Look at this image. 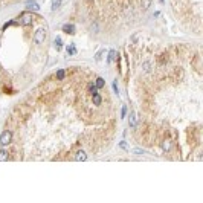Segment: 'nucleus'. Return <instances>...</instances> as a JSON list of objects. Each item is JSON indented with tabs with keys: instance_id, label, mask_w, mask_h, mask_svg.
I'll list each match as a JSON object with an SVG mask.
<instances>
[{
	"instance_id": "20",
	"label": "nucleus",
	"mask_w": 203,
	"mask_h": 203,
	"mask_svg": "<svg viewBox=\"0 0 203 203\" xmlns=\"http://www.w3.org/2000/svg\"><path fill=\"white\" fill-rule=\"evenodd\" d=\"M15 22H8V23H5L3 25V29H6V28H8V26H11V25H14Z\"/></svg>"
},
{
	"instance_id": "19",
	"label": "nucleus",
	"mask_w": 203,
	"mask_h": 203,
	"mask_svg": "<svg viewBox=\"0 0 203 203\" xmlns=\"http://www.w3.org/2000/svg\"><path fill=\"white\" fill-rule=\"evenodd\" d=\"M103 53H104V51L98 52V53H96V57H95V58H96V60H101V57H103Z\"/></svg>"
},
{
	"instance_id": "3",
	"label": "nucleus",
	"mask_w": 203,
	"mask_h": 203,
	"mask_svg": "<svg viewBox=\"0 0 203 203\" xmlns=\"http://www.w3.org/2000/svg\"><path fill=\"white\" fill-rule=\"evenodd\" d=\"M44 38H46V31L41 28V29H38L35 32V35H34V41H35L37 44H41V43H44Z\"/></svg>"
},
{
	"instance_id": "23",
	"label": "nucleus",
	"mask_w": 203,
	"mask_h": 203,
	"mask_svg": "<svg viewBox=\"0 0 203 203\" xmlns=\"http://www.w3.org/2000/svg\"><path fill=\"white\" fill-rule=\"evenodd\" d=\"M113 89H114V92L118 93V86H116V83H113Z\"/></svg>"
},
{
	"instance_id": "17",
	"label": "nucleus",
	"mask_w": 203,
	"mask_h": 203,
	"mask_svg": "<svg viewBox=\"0 0 203 203\" xmlns=\"http://www.w3.org/2000/svg\"><path fill=\"white\" fill-rule=\"evenodd\" d=\"M67 53H70V55H73V53H77V49H75V46H73V44L67 46Z\"/></svg>"
},
{
	"instance_id": "11",
	"label": "nucleus",
	"mask_w": 203,
	"mask_h": 203,
	"mask_svg": "<svg viewBox=\"0 0 203 203\" xmlns=\"http://www.w3.org/2000/svg\"><path fill=\"white\" fill-rule=\"evenodd\" d=\"M60 5H61V0H52V11H57L60 8Z\"/></svg>"
},
{
	"instance_id": "10",
	"label": "nucleus",
	"mask_w": 203,
	"mask_h": 203,
	"mask_svg": "<svg viewBox=\"0 0 203 203\" xmlns=\"http://www.w3.org/2000/svg\"><path fill=\"white\" fill-rule=\"evenodd\" d=\"M8 160V151L6 150H0V162Z\"/></svg>"
},
{
	"instance_id": "14",
	"label": "nucleus",
	"mask_w": 203,
	"mask_h": 203,
	"mask_svg": "<svg viewBox=\"0 0 203 203\" xmlns=\"http://www.w3.org/2000/svg\"><path fill=\"white\" fill-rule=\"evenodd\" d=\"M104 84H105V83H104V79H103V78H98V79H96V83H95V86H96L98 89H103Z\"/></svg>"
},
{
	"instance_id": "13",
	"label": "nucleus",
	"mask_w": 203,
	"mask_h": 203,
	"mask_svg": "<svg viewBox=\"0 0 203 203\" xmlns=\"http://www.w3.org/2000/svg\"><path fill=\"white\" fill-rule=\"evenodd\" d=\"M53 44H55V49L60 51L63 47V43H61V38H55V41H53Z\"/></svg>"
},
{
	"instance_id": "6",
	"label": "nucleus",
	"mask_w": 203,
	"mask_h": 203,
	"mask_svg": "<svg viewBox=\"0 0 203 203\" xmlns=\"http://www.w3.org/2000/svg\"><path fill=\"white\" fill-rule=\"evenodd\" d=\"M26 8H28V9H32V11H38L40 6H38L37 2H26Z\"/></svg>"
},
{
	"instance_id": "8",
	"label": "nucleus",
	"mask_w": 203,
	"mask_h": 203,
	"mask_svg": "<svg viewBox=\"0 0 203 203\" xmlns=\"http://www.w3.org/2000/svg\"><path fill=\"white\" fill-rule=\"evenodd\" d=\"M128 124H130L131 127H136V114H134L133 112L130 113V119H128Z\"/></svg>"
},
{
	"instance_id": "2",
	"label": "nucleus",
	"mask_w": 203,
	"mask_h": 203,
	"mask_svg": "<svg viewBox=\"0 0 203 203\" xmlns=\"http://www.w3.org/2000/svg\"><path fill=\"white\" fill-rule=\"evenodd\" d=\"M32 14H29V12H23L22 15H20V25L22 26H29L32 25Z\"/></svg>"
},
{
	"instance_id": "22",
	"label": "nucleus",
	"mask_w": 203,
	"mask_h": 203,
	"mask_svg": "<svg viewBox=\"0 0 203 203\" xmlns=\"http://www.w3.org/2000/svg\"><path fill=\"white\" fill-rule=\"evenodd\" d=\"M125 113H127V109H125V107H122V113H121V114H122V118L125 116Z\"/></svg>"
},
{
	"instance_id": "1",
	"label": "nucleus",
	"mask_w": 203,
	"mask_h": 203,
	"mask_svg": "<svg viewBox=\"0 0 203 203\" xmlns=\"http://www.w3.org/2000/svg\"><path fill=\"white\" fill-rule=\"evenodd\" d=\"M11 140H12V133L9 130H5L2 134H0V144H2V145L11 144Z\"/></svg>"
},
{
	"instance_id": "12",
	"label": "nucleus",
	"mask_w": 203,
	"mask_h": 203,
	"mask_svg": "<svg viewBox=\"0 0 203 203\" xmlns=\"http://www.w3.org/2000/svg\"><path fill=\"white\" fill-rule=\"evenodd\" d=\"M150 3H151V0H140L142 9H148V8H150Z\"/></svg>"
},
{
	"instance_id": "5",
	"label": "nucleus",
	"mask_w": 203,
	"mask_h": 203,
	"mask_svg": "<svg viewBox=\"0 0 203 203\" xmlns=\"http://www.w3.org/2000/svg\"><path fill=\"white\" fill-rule=\"evenodd\" d=\"M63 31L66 34H70V35H73V34H75V26H73V25H64L63 26Z\"/></svg>"
},
{
	"instance_id": "15",
	"label": "nucleus",
	"mask_w": 203,
	"mask_h": 203,
	"mask_svg": "<svg viewBox=\"0 0 203 203\" xmlns=\"http://www.w3.org/2000/svg\"><path fill=\"white\" fill-rule=\"evenodd\" d=\"M89 92H90L92 95H96V93H98V87L95 86V84H89Z\"/></svg>"
},
{
	"instance_id": "7",
	"label": "nucleus",
	"mask_w": 203,
	"mask_h": 203,
	"mask_svg": "<svg viewBox=\"0 0 203 203\" xmlns=\"http://www.w3.org/2000/svg\"><path fill=\"white\" fill-rule=\"evenodd\" d=\"M119 55H118V52L116 51H110L109 52V63H112V61H114Z\"/></svg>"
},
{
	"instance_id": "18",
	"label": "nucleus",
	"mask_w": 203,
	"mask_h": 203,
	"mask_svg": "<svg viewBox=\"0 0 203 203\" xmlns=\"http://www.w3.org/2000/svg\"><path fill=\"white\" fill-rule=\"evenodd\" d=\"M57 78H58V79H63V78H64V70H58V72H57Z\"/></svg>"
},
{
	"instance_id": "24",
	"label": "nucleus",
	"mask_w": 203,
	"mask_h": 203,
	"mask_svg": "<svg viewBox=\"0 0 203 203\" xmlns=\"http://www.w3.org/2000/svg\"><path fill=\"white\" fill-rule=\"evenodd\" d=\"M159 2H160V3H164V0H159Z\"/></svg>"
},
{
	"instance_id": "9",
	"label": "nucleus",
	"mask_w": 203,
	"mask_h": 203,
	"mask_svg": "<svg viewBox=\"0 0 203 203\" xmlns=\"http://www.w3.org/2000/svg\"><path fill=\"white\" fill-rule=\"evenodd\" d=\"M92 96H93V104H95V105H99L101 103H103V98H101L98 93H96V95H92Z\"/></svg>"
},
{
	"instance_id": "16",
	"label": "nucleus",
	"mask_w": 203,
	"mask_h": 203,
	"mask_svg": "<svg viewBox=\"0 0 203 203\" xmlns=\"http://www.w3.org/2000/svg\"><path fill=\"white\" fill-rule=\"evenodd\" d=\"M162 148H164L165 151H168V150L171 148V140H165L164 144H162Z\"/></svg>"
},
{
	"instance_id": "21",
	"label": "nucleus",
	"mask_w": 203,
	"mask_h": 203,
	"mask_svg": "<svg viewBox=\"0 0 203 203\" xmlns=\"http://www.w3.org/2000/svg\"><path fill=\"white\" fill-rule=\"evenodd\" d=\"M144 70H145V72L150 70V64H148V63H145V64H144Z\"/></svg>"
},
{
	"instance_id": "4",
	"label": "nucleus",
	"mask_w": 203,
	"mask_h": 203,
	"mask_svg": "<svg viewBox=\"0 0 203 203\" xmlns=\"http://www.w3.org/2000/svg\"><path fill=\"white\" fill-rule=\"evenodd\" d=\"M75 160H77V162H86V160H87V154H86V151L79 150V151L77 153V156H75Z\"/></svg>"
}]
</instances>
